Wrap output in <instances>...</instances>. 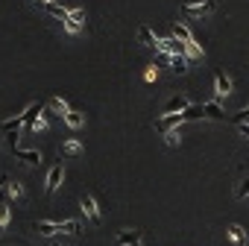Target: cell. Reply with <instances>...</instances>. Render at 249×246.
Masks as SVG:
<instances>
[{
    "instance_id": "1",
    "label": "cell",
    "mask_w": 249,
    "mask_h": 246,
    "mask_svg": "<svg viewBox=\"0 0 249 246\" xmlns=\"http://www.w3.org/2000/svg\"><path fill=\"white\" fill-rule=\"evenodd\" d=\"M79 228H82V226H79L76 220H65V223L38 220V223H36V231H38V234H59V231H62V234H79Z\"/></svg>"
},
{
    "instance_id": "2",
    "label": "cell",
    "mask_w": 249,
    "mask_h": 246,
    "mask_svg": "<svg viewBox=\"0 0 249 246\" xmlns=\"http://www.w3.org/2000/svg\"><path fill=\"white\" fill-rule=\"evenodd\" d=\"M214 9H217L214 0H196V3H185V6H182V15H185V18H205V15H211Z\"/></svg>"
},
{
    "instance_id": "3",
    "label": "cell",
    "mask_w": 249,
    "mask_h": 246,
    "mask_svg": "<svg viewBox=\"0 0 249 246\" xmlns=\"http://www.w3.org/2000/svg\"><path fill=\"white\" fill-rule=\"evenodd\" d=\"M173 35L188 47V53H191V56H202V47H196V41H194V35H191V30H188L185 24H179V21H176V24H173Z\"/></svg>"
},
{
    "instance_id": "4",
    "label": "cell",
    "mask_w": 249,
    "mask_h": 246,
    "mask_svg": "<svg viewBox=\"0 0 249 246\" xmlns=\"http://www.w3.org/2000/svg\"><path fill=\"white\" fill-rule=\"evenodd\" d=\"M79 205H82V214L88 217V223L100 226V208H97V199H94L91 193H82V196H79Z\"/></svg>"
},
{
    "instance_id": "5",
    "label": "cell",
    "mask_w": 249,
    "mask_h": 246,
    "mask_svg": "<svg viewBox=\"0 0 249 246\" xmlns=\"http://www.w3.org/2000/svg\"><path fill=\"white\" fill-rule=\"evenodd\" d=\"M159 47H161V53H167V56H188V47H185L176 35L161 38V41H159Z\"/></svg>"
},
{
    "instance_id": "6",
    "label": "cell",
    "mask_w": 249,
    "mask_h": 246,
    "mask_svg": "<svg viewBox=\"0 0 249 246\" xmlns=\"http://www.w3.org/2000/svg\"><path fill=\"white\" fill-rule=\"evenodd\" d=\"M179 123H185V114H164V117H159L156 120V129L161 132V135H167V132H173Z\"/></svg>"
},
{
    "instance_id": "7",
    "label": "cell",
    "mask_w": 249,
    "mask_h": 246,
    "mask_svg": "<svg viewBox=\"0 0 249 246\" xmlns=\"http://www.w3.org/2000/svg\"><path fill=\"white\" fill-rule=\"evenodd\" d=\"M188 108H191V103H188L185 97H173V100L164 103V114H182V111H188Z\"/></svg>"
},
{
    "instance_id": "8",
    "label": "cell",
    "mask_w": 249,
    "mask_h": 246,
    "mask_svg": "<svg viewBox=\"0 0 249 246\" xmlns=\"http://www.w3.org/2000/svg\"><path fill=\"white\" fill-rule=\"evenodd\" d=\"M62 176H65V170H62V164H56V167H53V170L47 173V185H44V188H47V193H53V191L59 188V182H62Z\"/></svg>"
},
{
    "instance_id": "9",
    "label": "cell",
    "mask_w": 249,
    "mask_h": 246,
    "mask_svg": "<svg viewBox=\"0 0 249 246\" xmlns=\"http://www.w3.org/2000/svg\"><path fill=\"white\" fill-rule=\"evenodd\" d=\"M138 41H141V44H150V47H159L161 38H156V33H153L150 27H138Z\"/></svg>"
},
{
    "instance_id": "10",
    "label": "cell",
    "mask_w": 249,
    "mask_h": 246,
    "mask_svg": "<svg viewBox=\"0 0 249 246\" xmlns=\"http://www.w3.org/2000/svg\"><path fill=\"white\" fill-rule=\"evenodd\" d=\"M214 91H217V100H223V97H229V91H231V82H229L223 73H217V79H214Z\"/></svg>"
},
{
    "instance_id": "11",
    "label": "cell",
    "mask_w": 249,
    "mask_h": 246,
    "mask_svg": "<svg viewBox=\"0 0 249 246\" xmlns=\"http://www.w3.org/2000/svg\"><path fill=\"white\" fill-rule=\"evenodd\" d=\"M15 156L21 161H27V164H38L41 161V153L38 150H21V147H15Z\"/></svg>"
},
{
    "instance_id": "12",
    "label": "cell",
    "mask_w": 249,
    "mask_h": 246,
    "mask_svg": "<svg viewBox=\"0 0 249 246\" xmlns=\"http://www.w3.org/2000/svg\"><path fill=\"white\" fill-rule=\"evenodd\" d=\"M41 111H44V108H41L38 103H33V105H27V111H24V126H30V129H33V126H36V117H38Z\"/></svg>"
},
{
    "instance_id": "13",
    "label": "cell",
    "mask_w": 249,
    "mask_h": 246,
    "mask_svg": "<svg viewBox=\"0 0 249 246\" xmlns=\"http://www.w3.org/2000/svg\"><path fill=\"white\" fill-rule=\"evenodd\" d=\"M117 243L120 246H135V243H141V231H120Z\"/></svg>"
},
{
    "instance_id": "14",
    "label": "cell",
    "mask_w": 249,
    "mask_h": 246,
    "mask_svg": "<svg viewBox=\"0 0 249 246\" xmlns=\"http://www.w3.org/2000/svg\"><path fill=\"white\" fill-rule=\"evenodd\" d=\"M18 126H24V114H15V117H6L3 123H0V129H3L6 135H9V132H15Z\"/></svg>"
},
{
    "instance_id": "15",
    "label": "cell",
    "mask_w": 249,
    "mask_h": 246,
    "mask_svg": "<svg viewBox=\"0 0 249 246\" xmlns=\"http://www.w3.org/2000/svg\"><path fill=\"white\" fill-rule=\"evenodd\" d=\"M47 12H50L53 18H59L62 24H68V21H71V9H65V6H56V3H50V6H47Z\"/></svg>"
},
{
    "instance_id": "16",
    "label": "cell",
    "mask_w": 249,
    "mask_h": 246,
    "mask_svg": "<svg viewBox=\"0 0 249 246\" xmlns=\"http://www.w3.org/2000/svg\"><path fill=\"white\" fill-rule=\"evenodd\" d=\"M202 108H205V117H214V120H226V114H223L220 103H205Z\"/></svg>"
},
{
    "instance_id": "17",
    "label": "cell",
    "mask_w": 249,
    "mask_h": 246,
    "mask_svg": "<svg viewBox=\"0 0 249 246\" xmlns=\"http://www.w3.org/2000/svg\"><path fill=\"white\" fill-rule=\"evenodd\" d=\"M65 123H68L71 129H79L82 123H85V117H82L79 111H68V114H65Z\"/></svg>"
},
{
    "instance_id": "18",
    "label": "cell",
    "mask_w": 249,
    "mask_h": 246,
    "mask_svg": "<svg viewBox=\"0 0 249 246\" xmlns=\"http://www.w3.org/2000/svg\"><path fill=\"white\" fill-rule=\"evenodd\" d=\"M82 153V144L79 141H65L62 144V156H79Z\"/></svg>"
},
{
    "instance_id": "19",
    "label": "cell",
    "mask_w": 249,
    "mask_h": 246,
    "mask_svg": "<svg viewBox=\"0 0 249 246\" xmlns=\"http://www.w3.org/2000/svg\"><path fill=\"white\" fill-rule=\"evenodd\" d=\"M185 114V120H199V117H205V108L202 105H191L188 111H182Z\"/></svg>"
},
{
    "instance_id": "20",
    "label": "cell",
    "mask_w": 249,
    "mask_h": 246,
    "mask_svg": "<svg viewBox=\"0 0 249 246\" xmlns=\"http://www.w3.org/2000/svg\"><path fill=\"white\" fill-rule=\"evenodd\" d=\"M170 65H173V70H176V73H185V70H188V59H185V56H173V62H170Z\"/></svg>"
},
{
    "instance_id": "21",
    "label": "cell",
    "mask_w": 249,
    "mask_h": 246,
    "mask_svg": "<svg viewBox=\"0 0 249 246\" xmlns=\"http://www.w3.org/2000/svg\"><path fill=\"white\" fill-rule=\"evenodd\" d=\"M50 105H53V108H59L62 114H68V111H71V108H68V103H65L62 97H53V100H50Z\"/></svg>"
},
{
    "instance_id": "22",
    "label": "cell",
    "mask_w": 249,
    "mask_h": 246,
    "mask_svg": "<svg viewBox=\"0 0 249 246\" xmlns=\"http://www.w3.org/2000/svg\"><path fill=\"white\" fill-rule=\"evenodd\" d=\"M229 234H231V240H237V243H243V237H246L240 226H229Z\"/></svg>"
},
{
    "instance_id": "23",
    "label": "cell",
    "mask_w": 249,
    "mask_h": 246,
    "mask_svg": "<svg viewBox=\"0 0 249 246\" xmlns=\"http://www.w3.org/2000/svg\"><path fill=\"white\" fill-rule=\"evenodd\" d=\"M231 120H234V123H249V105H246V108H240L237 114H231Z\"/></svg>"
},
{
    "instance_id": "24",
    "label": "cell",
    "mask_w": 249,
    "mask_h": 246,
    "mask_svg": "<svg viewBox=\"0 0 249 246\" xmlns=\"http://www.w3.org/2000/svg\"><path fill=\"white\" fill-rule=\"evenodd\" d=\"M6 223H9V205H0V231L6 228Z\"/></svg>"
},
{
    "instance_id": "25",
    "label": "cell",
    "mask_w": 249,
    "mask_h": 246,
    "mask_svg": "<svg viewBox=\"0 0 249 246\" xmlns=\"http://www.w3.org/2000/svg\"><path fill=\"white\" fill-rule=\"evenodd\" d=\"M170 62H173V56H167V53H159V56H156V65H159V68H167Z\"/></svg>"
},
{
    "instance_id": "26",
    "label": "cell",
    "mask_w": 249,
    "mask_h": 246,
    "mask_svg": "<svg viewBox=\"0 0 249 246\" xmlns=\"http://www.w3.org/2000/svg\"><path fill=\"white\" fill-rule=\"evenodd\" d=\"M164 138H167V144H170V147H176V144H179V132H176V129H173V132H167Z\"/></svg>"
},
{
    "instance_id": "27",
    "label": "cell",
    "mask_w": 249,
    "mask_h": 246,
    "mask_svg": "<svg viewBox=\"0 0 249 246\" xmlns=\"http://www.w3.org/2000/svg\"><path fill=\"white\" fill-rule=\"evenodd\" d=\"M237 196H249V179H243V182H240V188H237Z\"/></svg>"
},
{
    "instance_id": "28",
    "label": "cell",
    "mask_w": 249,
    "mask_h": 246,
    "mask_svg": "<svg viewBox=\"0 0 249 246\" xmlns=\"http://www.w3.org/2000/svg\"><path fill=\"white\" fill-rule=\"evenodd\" d=\"M71 18H73L76 24H82V21H85V12H82V9H73V12H71Z\"/></svg>"
},
{
    "instance_id": "29",
    "label": "cell",
    "mask_w": 249,
    "mask_h": 246,
    "mask_svg": "<svg viewBox=\"0 0 249 246\" xmlns=\"http://www.w3.org/2000/svg\"><path fill=\"white\" fill-rule=\"evenodd\" d=\"M79 27H82V24H76V21H73V18H71V21H68V24H65V30H68V33H79Z\"/></svg>"
},
{
    "instance_id": "30",
    "label": "cell",
    "mask_w": 249,
    "mask_h": 246,
    "mask_svg": "<svg viewBox=\"0 0 249 246\" xmlns=\"http://www.w3.org/2000/svg\"><path fill=\"white\" fill-rule=\"evenodd\" d=\"M9 193H12V196H24V188L15 182V185H9Z\"/></svg>"
},
{
    "instance_id": "31",
    "label": "cell",
    "mask_w": 249,
    "mask_h": 246,
    "mask_svg": "<svg viewBox=\"0 0 249 246\" xmlns=\"http://www.w3.org/2000/svg\"><path fill=\"white\" fill-rule=\"evenodd\" d=\"M237 129H240L243 138H249V123H237Z\"/></svg>"
},
{
    "instance_id": "32",
    "label": "cell",
    "mask_w": 249,
    "mask_h": 246,
    "mask_svg": "<svg viewBox=\"0 0 249 246\" xmlns=\"http://www.w3.org/2000/svg\"><path fill=\"white\" fill-rule=\"evenodd\" d=\"M3 185H9V179H6V176H0V188H3Z\"/></svg>"
},
{
    "instance_id": "33",
    "label": "cell",
    "mask_w": 249,
    "mask_h": 246,
    "mask_svg": "<svg viewBox=\"0 0 249 246\" xmlns=\"http://www.w3.org/2000/svg\"><path fill=\"white\" fill-rule=\"evenodd\" d=\"M41 3H47V6H50V0H41Z\"/></svg>"
},
{
    "instance_id": "34",
    "label": "cell",
    "mask_w": 249,
    "mask_h": 246,
    "mask_svg": "<svg viewBox=\"0 0 249 246\" xmlns=\"http://www.w3.org/2000/svg\"><path fill=\"white\" fill-rule=\"evenodd\" d=\"M135 246H141V243H135Z\"/></svg>"
}]
</instances>
